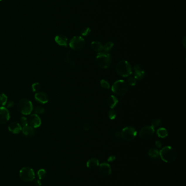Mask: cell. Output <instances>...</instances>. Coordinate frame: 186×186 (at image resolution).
Segmentation results:
<instances>
[{"instance_id":"obj_1","label":"cell","mask_w":186,"mask_h":186,"mask_svg":"<svg viewBox=\"0 0 186 186\" xmlns=\"http://www.w3.org/2000/svg\"><path fill=\"white\" fill-rule=\"evenodd\" d=\"M159 156L165 162L171 163L175 161L177 157V152L173 147H165L159 151Z\"/></svg>"},{"instance_id":"obj_2","label":"cell","mask_w":186,"mask_h":186,"mask_svg":"<svg viewBox=\"0 0 186 186\" xmlns=\"http://www.w3.org/2000/svg\"><path fill=\"white\" fill-rule=\"evenodd\" d=\"M112 58L110 54L107 52L99 53L95 58V63L98 67L107 69L111 64Z\"/></svg>"},{"instance_id":"obj_3","label":"cell","mask_w":186,"mask_h":186,"mask_svg":"<svg viewBox=\"0 0 186 186\" xmlns=\"http://www.w3.org/2000/svg\"><path fill=\"white\" fill-rule=\"evenodd\" d=\"M116 71L117 74L122 77H128L132 73L131 64L126 60L119 62L116 67Z\"/></svg>"},{"instance_id":"obj_4","label":"cell","mask_w":186,"mask_h":186,"mask_svg":"<svg viewBox=\"0 0 186 186\" xmlns=\"http://www.w3.org/2000/svg\"><path fill=\"white\" fill-rule=\"evenodd\" d=\"M17 108L19 112L23 115H29L33 110V105L30 100L26 98L20 99L19 101Z\"/></svg>"},{"instance_id":"obj_5","label":"cell","mask_w":186,"mask_h":186,"mask_svg":"<svg viewBox=\"0 0 186 186\" xmlns=\"http://www.w3.org/2000/svg\"><path fill=\"white\" fill-rule=\"evenodd\" d=\"M128 89L127 83L123 80H118L113 84L111 90L116 95L123 96L127 93Z\"/></svg>"},{"instance_id":"obj_6","label":"cell","mask_w":186,"mask_h":186,"mask_svg":"<svg viewBox=\"0 0 186 186\" xmlns=\"http://www.w3.org/2000/svg\"><path fill=\"white\" fill-rule=\"evenodd\" d=\"M19 176L24 182H31L35 178V174L32 168L26 166L20 169Z\"/></svg>"},{"instance_id":"obj_7","label":"cell","mask_w":186,"mask_h":186,"mask_svg":"<svg viewBox=\"0 0 186 186\" xmlns=\"http://www.w3.org/2000/svg\"><path fill=\"white\" fill-rule=\"evenodd\" d=\"M85 46V40L81 36H75L71 38L69 43V46L75 51L83 50Z\"/></svg>"},{"instance_id":"obj_8","label":"cell","mask_w":186,"mask_h":186,"mask_svg":"<svg viewBox=\"0 0 186 186\" xmlns=\"http://www.w3.org/2000/svg\"><path fill=\"white\" fill-rule=\"evenodd\" d=\"M136 133V131L134 127H126L121 131V137L126 141H131L135 138Z\"/></svg>"},{"instance_id":"obj_9","label":"cell","mask_w":186,"mask_h":186,"mask_svg":"<svg viewBox=\"0 0 186 186\" xmlns=\"http://www.w3.org/2000/svg\"><path fill=\"white\" fill-rule=\"evenodd\" d=\"M154 129L152 127L147 126L144 127L139 132L140 137L144 140H148L154 135Z\"/></svg>"},{"instance_id":"obj_10","label":"cell","mask_w":186,"mask_h":186,"mask_svg":"<svg viewBox=\"0 0 186 186\" xmlns=\"http://www.w3.org/2000/svg\"><path fill=\"white\" fill-rule=\"evenodd\" d=\"M10 119V114L8 109L4 107H0V124L7 123Z\"/></svg>"},{"instance_id":"obj_11","label":"cell","mask_w":186,"mask_h":186,"mask_svg":"<svg viewBox=\"0 0 186 186\" xmlns=\"http://www.w3.org/2000/svg\"><path fill=\"white\" fill-rule=\"evenodd\" d=\"M28 123L33 128H38L41 125V119L40 117L37 114L30 115L28 120Z\"/></svg>"},{"instance_id":"obj_12","label":"cell","mask_w":186,"mask_h":186,"mask_svg":"<svg viewBox=\"0 0 186 186\" xmlns=\"http://www.w3.org/2000/svg\"><path fill=\"white\" fill-rule=\"evenodd\" d=\"M99 171L103 176H109L111 174V166L107 163H102L99 165Z\"/></svg>"},{"instance_id":"obj_13","label":"cell","mask_w":186,"mask_h":186,"mask_svg":"<svg viewBox=\"0 0 186 186\" xmlns=\"http://www.w3.org/2000/svg\"><path fill=\"white\" fill-rule=\"evenodd\" d=\"M145 75V72L141 67L139 65H136L134 67V78L138 80H141L144 79Z\"/></svg>"},{"instance_id":"obj_14","label":"cell","mask_w":186,"mask_h":186,"mask_svg":"<svg viewBox=\"0 0 186 186\" xmlns=\"http://www.w3.org/2000/svg\"><path fill=\"white\" fill-rule=\"evenodd\" d=\"M35 98L37 102L42 104H45L49 101L48 95L43 92H38L36 93L35 95Z\"/></svg>"},{"instance_id":"obj_15","label":"cell","mask_w":186,"mask_h":186,"mask_svg":"<svg viewBox=\"0 0 186 186\" xmlns=\"http://www.w3.org/2000/svg\"><path fill=\"white\" fill-rule=\"evenodd\" d=\"M8 130L13 134H18L22 131V126L19 123H12L8 126Z\"/></svg>"},{"instance_id":"obj_16","label":"cell","mask_w":186,"mask_h":186,"mask_svg":"<svg viewBox=\"0 0 186 186\" xmlns=\"http://www.w3.org/2000/svg\"><path fill=\"white\" fill-rule=\"evenodd\" d=\"M55 41L59 46L67 47L68 45L67 38L63 34H59L55 36Z\"/></svg>"},{"instance_id":"obj_17","label":"cell","mask_w":186,"mask_h":186,"mask_svg":"<svg viewBox=\"0 0 186 186\" xmlns=\"http://www.w3.org/2000/svg\"><path fill=\"white\" fill-rule=\"evenodd\" d=\"M22 131L23 133L26 137H32L35 134V130L33 128L28 125L23 127Z\"/></svg>"},{"instance_id":"obj_18","label":"cell","mask_w":186,"mask_h":186,"mask_svg":"<svg viewBox=\"0 0 186 186\" xmlns=\"http://www.w3.org/2000/svg\"><path fill=\"white\" fill-rule=\"evenodd\" d=\"M99 161L95 158L90 159L86 163V166L90 169H94L99 166Z\"/></svg>"},{"instance_id":"obj_19","label":"cell","mask_w":186,"mask_h":186,"mask_svg":"<svg viewBox=\"0 0 186 186\" xmlns=\"http://www.w3.org/2000/svg\"><path fill=\"white\" fill-rule=\"evenodd\" d=\"M118 103V100L114 95L110 96L107 99V104L111 109L114 108Z\"/></svg>"},{"instance_id":"obj_20","label":"cell","mask_w":186,"mask_h":186,"mask_svg":"<svg viewBox=\"0 0 186 186\" xmlns=\"http://www.w3.org/2000/svg\"><path fill=\"white\" fill-rule=\"evenodd\" d=\"M91 48L94 51L100 53L103 50V46L102 44L98 41H93L91 43Z\"/></svg>"},{"instance_id":"obj_21","label":"cell","mask_w":186,"mask_h":186,"mask_svg":"<svg viewBox=\"0 0 186 186\" xmlns=\"http://www.w3.org/2000/svg\"><path fill=\"white\" fill-rule=\"evenodd\" d=\"M64 61L65 63L69 66V67L71 68H74L75 67V64L74 62L71 59V57H70V52H68L67 55H66Z\"/></svg>"},{"instance_id":"obj_22","label":"cell","mask_w":186,"mask_h":186,"mask_svg":"<svg viewBox=\"0 0 186 186\" xmlns=\"http://www.w3.org/2000/svg\"><path fill=\"white\" fill-rule=\"evenodd\" d=\"M157 134L158 135L159 137L164 138L168 136V131L165 128L162 127V128H159L158 130L157 131Z\"/></svg>"},{"instance_id":"obj_23","label":"cell","mask_w":186,"mask_h":186,"mask_svg":"<svg viewBox=\"0 0 186 186\" xmlns=\"http://www.w3.org/2000/svg\"><path fill=\"white\" fill-rule=\"evenodd\" d=\"M148 154L151 157L157 158L159 156V152L156 149H151L148 151Z\"/></svg>"},{"instance_id":"obj_24","label":"cell","mask_w":186,"mask_h":186,"mask_svg":"<svg viewBox=\"0 0 186 186\" xmlns=\"http://www.w3.org/2000/svg\"><path fill=\"white\" fill-rule=\"evenodd\" d=\"M8 100V98L7 95H5L4 93L1 94L0 95V106L2 107H4L7 103Z\"/></svg>"},{"instance_id":"obj_25","label":"cell","mask_w":186,"mask_h":186,"mask_svg":"<svg viewBox=\"0 0 186 186\" xmlns=\"http://www.w3.org/2000/svg\"><path fill=\"white\" fill-rule=\"evenodd\" d=\"M114 46V44L112 42H108L103 46V50L105 52H109L111 50V48Z\"/></svg>"},{"instance_id":"obj_26","label":"cell","mask_w":186,"mask_h":186,"mask_svg":"<svg viewBox=\"0 0 186 186\" xmlns=\"http://www.w3.org/2000/svg\"><path fill=\"white\" fill-rule=\"evenodd\" d=\"M161 124V120L160 119H154V120L152 122L151 126L154 129L155 128H157L159 126H160Z\"/></svg>"},{"instance_id":"obj_27","label":"cell","mask_w":186,"mask_h":186,"mask_svg":"<svg viewBox=\"0 0 186 186\" xmlns=\"http://www.w3.org/2000/svg\"><path fill=\"white\" fill-rule=\"evenodd\" d=\"M34 110H35V112H36V113L38 114H42L44 113V112L45 111V109H44L43 107H41V106H36Z\"/></svg>"},{"instance_id":"obj_28","label":"cell","mask_w":186,"mask_h":186,"mask_svg":"<svg viewBox=\"0 0 186 186\" xmlns=\"http://www.w3.org/2000/svg\"><path fill=\"white\" fill-rule=\"evenodd\" d=\"M31 88H32V91H34V92L39 91L40 89V83L36 82V83L32 84Z\"/></svg>"},{"instance_id":"obj_29","label":"cell","mask_w":186,"mask_h":186,"mask_svg":"<svg viewBox=\"0 0 186 186\" xmlns=\"http://www.w3.org/2000/svg\"><path fill=\"white\" fill-rule=\"evenodd\" d=\"M100 86L102 87L108 89L110 88V84L107 81L104 79H102L100 81Z\"/></svg>"},{"instance_id":"obj_30","label":"cell","mask_w":186,"mask_h":186,"mask_svg":"<svg viewBox=\"0 0 186 186\" xmlns=\"http://www.w3.org/2000/svg\"><path fill=\"white\" fill-rule=\"evenodd\" d=\"M127 84L129 86H134L136 84V79L133 77H129L127 79Z\"/></svg>"},{"instance_id":"obj_31","label":"cell","mask_w":186,"mask_h":186,"mask_svg":"<svg viewBox=\"0 0 186 186\" xmlns=\"http://www.w3.org/2000/svg\"><path fill=\"white\" fill-rule=\"evenodd\" d=\"M108 117L111 120L115 119L116 117V112L112 109H110L108 112Z\"/></svg>"},{"instance_id":"obj_32","label":"cell","mask_w":186,"mask_h":186,"mask_svg":"<svg viewBox=\"0 0 186 186\" xmlns=\"http://www.w3.org/2000/svg\"><path fill=\"white\" fill-rule=\"evenodd\" d=\"M20 123L21 126L24 127L28 125V120L25 117H21L20 119Z\"/></svg>"},{"instance_id":"obj_33","label":"cell","mask_w":186,"mask_h":186,"mask_svg":"<svg viewBox=\"0 0 186 186\" xmlns=\"http://www.w3.org/2000/svg\"><path fill=\"white\" fill-rule=\"evenodd\" d=\"M38 177L40 178H43L45 177V175H46V171L44 169H40L38 171Z\"/></svg>"},{"instance_id":"obj_34","label":"cell","mask_w":186,"mask_h":186,"mask_svg":"<svg viewBox=\"0 0 186 186\" xmlns=\"http://www.w3.org/2000/svg\"><path fill=\"white\" fill-rule=\"evenodd\" d=\"M90 32H91V29H90V28L85 27L81 30V33L83 36H87Z\"/></svg>"},{"instance_id":"obj_35","label":"cell","mask_w":186,"mask_h":186,"mask_svg":"<svg viewBox=\"0 0 186 186\" xmlns=\"http://www.w3.org/2000/svg\"><path fill=\"white\" fill-rule=\"evenodd\" d=\"M90 129V125L89 123H85L83 125V130L85 131H88Z\"/></svg>"},{"instance_id":"obj_36","label":"cell","mask_w":186,"mask_h":186,"mask_svg":"<svg viewBox=\"0 0 186 186\" xmlns=\"http://www.w3.org/2000/svg\"><path fill=\"white\" fill-rule=\"evenodd\" d=\"M14 102H13V101H9V102H8L7 104V108H12V107L14 106Z\"/></svg>"},{"instance_id":"obj_37","label":"cell","mask_w":186,"mask_h":186,"mask_svg":"<svg viewBox=\"0 0 186 186\" xmlns=\"http://www.w3.org/2000/svg\"><path fill=\"white\" fill-rule=\"evenodd\" d=\"M116 138H121V132H120V131H117L116 132Z\"/></svg>"},{"instance_id":"obj_38","label":"cell","mask_w":186,"mask_h":186,"mask_svg":"<svg viewBox=\"0 0 186 186\" xmlns=\"http://www.w3.org/2000/svg\"><path fill=\"white\" fill-rule=\"evenodd\" d=\"M156 146L157 147H158V148H160V147H162V143H161V142L160 141L157 140V141L156 142Z\"/></svg>"},{"instance_id":"obj_39","label":"cell","mask_w":186,"mask_h":186,"mask_svg":"<svg viewBox=\"0 0 186 186\" xmlns=\"http://www.w3.org/2000/svg\"><path fill=\"white\" fill-rule=\"evenodd\" d=\"M107 159H108V161H109V162H112V161H114L115 160V157L114 156H110Z\"/></svg>"},{"instance_id":"obj_40","label":"cell","mask_w":186,"mask_h":186,"mask_svg":"<svg viewBox=\"0 0 186 186\" xmlns=\"http://www.w3.org/2000/svg\"><path fill=\"white\" fill-rule=\"evenodd\" d=\"M182 44L184 46V48H186V38H185L183 40V41H182Z\"/></svg>"},{"instance_id":"obj_41","label":"cell","mask_w":186,"mask_h":186,"mask_svg":"<svg viewBox=\"0 0 186 186\" xmlns=\"http://www.w3.org/2000/svg\"><path fill=\"white\" fill-rule=\"evenodd\" d=\"M3 1V0H0V1Z\"/></svg>"}]
</instances>
